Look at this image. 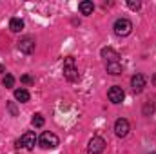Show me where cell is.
I'll return each instance as SVG.
<instances>
[{"instance_id":"6da1fadb","label":"cell","mask_w":156,"mask_h":154,"mask_svg":"<svg viewBox=\"0 0 156 154\" xmlns=\"http://www.w3.org/2000/svg\"><path fill=\"white\" fill-rule=\"evenodd\" d=\"M64 76L67 78L69 82H78L80 80V73L76 69V64H75V58L73 56H67L64 60Z\"/></svg>"},{"instance_id":"7a4b0ae2","label":"cell","mask_w":156,"mask_h":154,"mask_svg":"<svg viewBox=\"0 0 156 154\" xmlns=\"http://www.w3.org/2000/svg\"><path fill=\"white\" fill-rule=\"evenodd\" d=\"M38 143L42 149H56L58 147V136L55 134V132H49V131H45V132H42V136L38 138Z\"/></svg>"},{"instance_id":"3957f363","label":"cell","mask_w":156,"mask_h":154,"mask_svg":"<svg viewBox=\"0 0 156 154\" xmlns=\"http://www.w3.org/2000/svg\"><path fill=\"white\" fill-rule=\"evenodd\" d=\"M113 29H115L116 37H127L133 31V22L129 18H118L115 22V26H113Z\"/></svg>"},{"instance_id":"277c9868","label":"cell","mask_w":156,"mask_h":154,"mask_svg":"<svg viewBox=\"0 0 156 154\" xmlns=\"http://www.w3.org/2000/svg\"><path fill=\"white\" fill-rule=\"evenodd\" d=\"M37 142H38V140H37L35 132L27 131V132H24V134H22V138L16 142V147H24V149H27V151H33Z\"/></svg>"},{"instance_id":"5b68a950","label":"cell","mask_w":156,"mask_h":154,"mask_svg":"<svg viewBox=\"0 0 156 154\" xmlns=\"http://www.w3.org/2000/svg\"><path fill=\"white\" fill-rule=\"evenodd\" d=\"M104 151H105V140L100 136L91 138V142L87 145V154H102Z\"/></svg>"},{"instance_id":"8992f818","label":"cell","mask_w":156,"mask_h":154,"mask_svg":"<svg viewBox=\"0 0 156 154\" xmlns=\"http://www.w3.org/2000/svg\"><path fill=\"white\" fill-rule=\"evenodd\" d=\"M16 44H18V49H20L24 54H31V53L35 51V47H37V42H35L33 37H22Z\"/></svg>"},{"instance_id":"52a82bcc","label":"cell","mask_w":156,"mask_h":154,"mask_svg":"<svg viewBox=\"0 0 156 154\" xmlns=\"http://www.w3.org/2000/svg\"><path fill=\"white\" fill-rule=\"evenodd\" d=\"M129 131H131V125H129V121L125 118H118L115 121V134L118 138H125L129 134Z\"/></svg>"},{"instance_id":"ba28073f","label":"cell","mask_w":156,"mask_h":154,"mask_svg":"<svg viewBox=\"0 0 156 154\" xmlns=\"http://www.w3.org/2000/svg\"><path fill=\"white\" fill-rule=\"evenodd\" d=\"M107 96H109V102H111V103H122V102H123V98H125V93H123V89H122V87L115 85V87H111V89H109Z\"/></svg>"},{"instance_id":"9c48e42d","label":"cell","mask_w":156,"mask_h":154,"mask_svg":"<svg viewBox=\"0 0 156 154\" xmlns=\"http://www.w3.org/2000/svg\"><path fill=\"white\" fill-rule=\"evenodd\" d=\"M102 58H105L107 64L120 62V54H118V51H115L113 47H104V49H102Z\"/></svg>"},{"instance_id":"30bf717a","label":"cell","mask_w":156,"mask_h":154,"mask_svg":"<svg viewBox=\"0 0 156 154\" xmlns=\"http://www.w3.org/2000/svg\"><path fill=\"white\" fill-rule=\"evenodd\" d=\"M131 87L134 93H142L144 87H145V76L144 75H134L131 78Z\"/></svg>"},{"instance_id":"8fae6325","label":"cell","mask_w":156,"mask_h":154,"mask_svg":"<svg viewBox=\"0 0 156 154\" xmlns=\"http://www.w3.org/2000/svg\"><path fill=\"white\" fill-rule=\"evenodd\" d=\"M78 9H80V13L82 15H93V11H94V4L91 2V0H83V2H80V5H78Z\"/></svg>"},{"instance_id":"7c38bea8","label":"cell","mask_w":156,"mask_h":154,"mask_svg":"<svg viewBox=\"0 0 156 154\" xmlns=\"http://www.w3.org/2000/svg\"><path fill=\"white\" fill-rule=\"evenodd\" d=\"M9 29H11L13 33H20V31L24 29V20H20V18H11Z\"/></svg>"},{"instance_id":"4fadbf2b","label":"cell","mask_w":156,"mask_h":154,"mask_svg":"<svg viewBox=\"0 0 156 154\" xmlns=\"http://www.w3.org/2000/svg\"><path fill=\"white\" fill-rule=\"evenodd\" d=\"M15 98H16L20 103H26V102H29L31 96H29V93H27L26 89H16V91H15Z\"/></svg>"},{"instance_id":"5bb4252c","label":"cell","mask_w":156,"mask_h":154,"mask_svg":"<svg viewBox=\"0 0 156 154\" xmlns=\"http://www.w3.org/2000/svg\"><path fill=\"white\" fill-rule=\"evenodd\" d=\"M105 69H107V73L109 75H122V65H120V62H115V64H105Z\"/></svg>"},{"instance_id":"9a60e30c","label":"cell","mask_w":156,"mask_h":154,"mask_svg":"<svg viewBox=\"0 0 156 154\" xmlns=\"http://www.w3.org/2000/svg\"><path fill=\"white\" fill-rule=\"evenodd\" d=\"M44 121H45V120H44V116H42V114H35V116H33V120H31V123H33L35 127H42V125H44Z\"/></svg>"},{"instance_id":"2e32d148","label":"cell","mask_w":156,"mask_h":154,"mask_svg":"<svg viewBox=\"0 0 156 154\" xmlns=\"http://www.w3.org/2000/svg\"><path fill=\"white\" fill-rule=\"evenodd\" d=\"M127 5H129V9H133V11H138V9L142 7V2H140V0H127Z\"/></svg>"},{"instance_id":"e0dca14e","label":"cell","mask_w":156,"mask_h":154,"mask_svg":"<svg viewBox=\"0 0 156 154\" xmlns=\"http://www.w3.org/2000/svg\"><path fill=\"white\" fill-rule=\"evenodd\" d=\"M4 85H5V87H13V85H15V78L11 76V75H5V76H4Z\"/></svg>"},{"instance_id":"ac0fdd59","label":"cell","mask_w":156,"mask_h":154,"mask_svg":"<svg viewBox=\"0 0 156 154\" xmlns=\"http://www.w3.org/2000/svg\"><path fill=\"white\" fill-rule=\"evenodd\" d=\"M22 82H24V83H33L35 80H33L31 76H27V75H24V76H22Z\"/></svg>"},{"instance_id":"d6986e66","label":"cell","mask_w":156,"mask_h":154,"mask_svg":"<svg viewBox=\"0 0 156 154\" xmlns=\"http://www.w3.org/2000/svg\"><path fill=\"white\" fill-rule=\"evenodd\" d=\"M153 111H154L153 105H145V107H144V113H145V114H149V113H153Z\"/></svg>"},{"instance_id":"ffe728a7","label":"cell","mask_w":156,"mask_h":154,"mask_svg":"<svg viewBox=\"0 0 156 154\" xmlns=\"http://www.w3.org/2000/svg\"><path fill=\"white\" fill-rule=\"evenodd\" d=\"M4 71H5V69H4V65H0V73H4Z\"/></svg>"},{"instance_id":"44dd1931","label":"cell","mask_w":156,"mask_h":154,"mask_svg":"<svg viewBox=\"0 0 156 154\" xmlns=\"http://www.w3.org/2000/svg\"><path fill=\"white\" fill-rule=\"evenodd\" d=\"M153 83H154V85H156V75H154V76H153Z\"/></svg>"},{"instance_id":"7402d4cb","label":"cell","mask_w":156,"mask_h":154,"mask_svg":"<svg viewBox=\"0 0 156 154\" xmlns=\"http://www.w3.org/2000/svg\"><path fill=\"white\" fill-rule=\"evenodd\" d=\"M151 154H156V152H151Z\"/></svg>"}]
</instances>
